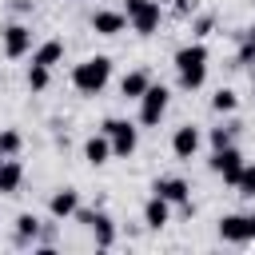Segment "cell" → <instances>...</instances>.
<instances>
[{"label": "cell", "mask_w": 255, "mask_h": 255, "mask_svg": "<svg viewBox=\"0 0 255 255\" xmlns=\"http://www.w3.org/2000/svg\"><path fill=\"white\" fill-rule=\"evenodd\" d=\"M207 64H211V48L203 40H187L171 56V68H175V80L183 92H199L207 84Z\"/></svg>", "instance_id": "obj_1"}, {"label": "cell", "mask_w": 255, "mask_h": 255, "mask_svg": "<svg viewBox=\"0 0 255 255\" xmlns=\"http://www.w3.org/2000/svg\"><path fill=\"white\" fill-rule=\"evenodd\" d=\"M72 88L80 92V96H100L108 84H112V56H88V60H80L76 68H72Z\"/></svg>", "instance_id": "obj_2"}, {"label": "cell", "mask_w": 255, "mask_h": 255, "mask_svg": "<svg viewBox=\"0 0 255 255\" xmlns=\"http://www.w3.org/2000/svg\"><path fill=\"white\" fill-rule=\"evenodd\" d=\"M100 131H104L108 143H112V159H131V155H135V147H139V124L120 120V116H108Z\"/></svg>", "instance_id": "obj_3"}, {"label": "cell", "mask_w": 255, "mask_h": 255, "mask_svg": "<svg viewBox=\"0 0 255 255\" xmlns=\"http://www.w3.org/2000/svg\"><path fill=\"white\" fill-rule=\"evenodd\" d=\"M120 12L128 16V28L135 36H155L159 24H163V4L159 0H124Z\"/></svg>", "instance_id": "obj_4"}, {"label": "cell", "mask_w": 255, "mask_h": 255, "mask_svg": "<svg viewBox=\"0 0 255 255\" xmlns=\"http://www.w3.org/2000/svg\"><path fill=\"white\" fill-rule=\"evenodd\" d=\"M76 223H84L88 231H92V239H96V247L100 251H112L116 247V219L104 211V207H76V215H72Z\"/></svg>", "instance_id": "obj_5"}, {"label": "cell", "mask_w": 255, "mask_h": 255, "mask_svg": "<svg viewBox=\"0 0 255 255\" xmlns=\"http://www.w3.org/2000/svg\"><path fill=\"white\" fill-rule=\"evenodd\" d=\"M139 104V116H135V124L139 128H159V120L167 116V104H171V88L167 84H147V92L135 100Z\"/></svg>", "instance_id": "obj_6"}, {"label": "cell", "mask_w": 255, "mask_h": 255, "mask_svg": "<svg viewBox=\"0 0 255 255\" xmlns=\"http://www.w3.org/2000/svg\"><path fill=\"white\" fill-rule=\"evenodd\" d=\"M32 48H36V40H32V28L24 20H8L0 28V52H4V60H24V56H32Z\"/></svg>", "instance_id": "obj_7"}, {"label": "cell", "mask_w": 255, "mask_h": 255, "mask_svg": "<svg viewBox=\"0 0 255 255\" xmlns=\"http://www.w3.org/2000/svg\"><path fill=\"white\" fill-rule=\"evenodd\" d=\"M243 163H247V159H243V151H239L235 143H227V147H215V151H211V159H207V167H211V171H215V175H219L227 187H235V179H239Z\"/></svg>", "instance_id": "obj_8"}, {"label": "cell", "mask_w": 255, "mask_h": 255, "mask_svg": "<svg viewBox=\"0 0 255 255\" xmlns=\"http://www.w3.org/2000/svg\"><path fill=\"white\" fill-rule=\"evenodd\" d=\"M151 191L163 195L171 207H183L187 215L195 211V207H191V183H187L183 175H155V179H151Z\"/></svg>", "instance_id": "obj_9"}, {"label": "cell", "mask_w": 255, "mask_h": 255, "mask_svg": "<svg viewBox=\"0 0 255 255\" xmlns=\"http://www.w3.org/2000/svg\"><path fill=\"white\" fill-rule=\"evenodd\" d=\"M199 147H203V128L199 124H179L175 131H171V155L175 159H195L199 155Z\"/></svg>", "instance_id": "obj_10"}, {"label": "cell", "mask_w": 255, "mask_h": 255, "mask_svg": "<svg viewBox=\"0 0 255 255\" xmlns=\"http://www.w3.org/2000/svg\"><path fill=\"white\" fill-rule=\"evenodd\" d=\"M88 28L96 32V36H120V32H128V16L120 12V8H96L92 12V20H88Z\"/></svg>", "instance_id": "obj_11"}, {"label": "cell", "mask_w": 255, "mask_h": 255, "mask_svg": "<svg viewBox=\"0 0 255 255\" xmlns=\"http://www.w3.org/2000/svg\"><path fill=\"white\" fill-rule=\"evenodd\" d=\"M76 207H80V191H76V187H56V191L48 195V215H52L56 223L72 219Z\"/></svg>", "instance_id": "obj_12"}, {"label": "cell", "mask_w": 255, "mask_h": 255, "mask_svg": "<svg viewBox=\"0 0 255 255\" xmlns=\"http://www.w3.org/2000/svg\"><path fill=\"white\" fill-rule=\"evenodd\" d=\"M139 215H143V227H147V231H163V227L171 223V203L151 191V195L143 199V211H139Z\"/></svg>", "instance_id": "obj_13"}, {"label": "cell", "mask_w": 255, "mask_h": 255, "mask_svg": "<svg viewBox=\"0 0 255 255\" xmlns=\"http://www.w3.org/2000/svg\"><path fill=\"white\" fill-rule=\"evenodd\" d=\"M219 239L223 243H231V247H243V243H251L247 239V215H239V211H227V215H219Z\"/></svg>", "instance_id": "obj_14"}, {"label": "cell", "mask_w": 255, "mask_h": 255, "mask_svg": "<svg viewBox=\"0 0 255 255\" xmlns=\"http://www.w3.org/2000/svg\"><path fill=\"white\" fill-rule=\"evenodd\" d=\"M40 215L36 211H20L16 215V231H12V247H36V239H40Z\"/></svg>", "instance_id": "obj_15"}, {"label": "cell", "mask_w": 255, "mask_h": 255, "mask_svg": "<svg viewBox=\"0 0 255 255\" xmlns=\"http://www.w3.org/2000/svg\"><path fill=\"white\" fill-rule=\"evenodd\" d=\"M84 163H92V167L112 163V143H108V135H104V131H92V135L84 139Z\"/></svg>", "instance_id": "obj_16"}, {"label": "cell", "mask_w": 255, "mask_h": 255, "mask_svg": "<svg viewBox=\"0 0 255 255\" xmlns=\"http://www.w3.org/2000/svg\"><path fill=\"white\" fill-rule=\"evenodd\" d=\"M147 84H151V72H147V68H131V72L120 80V100H131V104H135V100L147 92Z\"/></svg>", "instance_id": "obj_17"}, {"label": "cell", "mask_w": 255, "mask_h": 255, "mask_svg": "<svg viewBox=\"0 0 255 255\" xmlns=\"http://www.w3.org/2000/svg\"><path fill=\"white\" fill-rule=\"evenodd\" d=\"M20 187H24V163L16 155H8L0 163V195H16Z\"/></svg>", "instance_id": "obj_18"}, {"label": "cell", "mask_w": 255, "mask_h": 255, "mask_svg": "<svg viewBox=\"0 0 255 255\" xmlns=\"http://www.w3.org/2000/svg\"><path fill=\"white\" fill-rule=\"evenodd\" d=\"M32 64H40V68H56V64H64V40H40L36 48H32Z\"/></svg>", "instance_id": "obj_19"}, {"label": "cell", "mask_w": 255, "mask_h": 255, "mask_svg": "<svg viewBox=\"0 0 255 255\" xmlns=\"http://www.w3.org/2000/svg\"><path fill=\"white\" fill-rule=\"evenodd\" d=\"M211 112L235 116V112H239V92H235V88H215V92H211Z\"/></svg>", "instance_id": "obj_20"}, {"label": "cell", "mask_w": 255, "mask_h": 255, "mask_svg": "<svg viewBox=\"0 0 255 255\" xmlns=\"http://www.w3.org/2000/svg\"><path fill=\"white\" fill-rule=\"evenodd\" d=\"M235 131H239V120L215 124V128L207 131V143H211V151H215V147H227V143H235Z\"/></svg>", "instance_id": "obj_21"}, {"label": "cell", "mask_w": 255, "mask_h": 255, "mask_svg": "<svg viewBox=\"0 0 255 255\" xmlns=\"http://www.w3.org/2000/svg\"><path fill=\"white\" fill-rule=\"evenodd\" d=\"M0 151L4 155H20L24 151V135L16 128H0Z\"/></svg>", "instance_id": "obj_22"}, {"label": "cell", "mask_w": 255, "mask_h": 255, "mask_svg": "<svg viewBox=\"0 0 255 255\" xmlns=\"http://www.w3.org/2000/svg\"><path fill=\"white\" fill-rule=\"evenodd\" d=\"M235 195L255 199V163H243V171H239V179H235Z\"/></svg>", "instance_id": "obj_23"}, {"label": "cell", "mask_w": 255, "mask_h": 255, "mask_svg": "<svg viewBox=\"0 0 255 255\" xmlns=\"http://www.w3.org/2000/svg\"><path fill=\"white\" fill-rule=\"evenodd\" d=\"M24 80H28V88H32V92H44V88L52 84V68H40V64H28V76H24Z\"/></svg>", "instance_id": "obj_24"}, {"label": "cell", "mask_w": 255, "mask_h": 255, "mask_svg": "<svg viewBox=\"0 0 255 255\" xmlns=\"http://www.w3.org/2000/svg\"><path fill=\"white\" fill-rule=\"evenodd\" d=\"M215 32V16L203 12V16H191V40H207Z\"/></svg>", "instance_id": "obj_25"}, {"label": "cell", "mask_w": 255, "mask_h": 255, "mask_svg": "<svg viewBox=\"0 0 255 255\" xmlns=\"http://www.w3.org/2000/svg\"><path fill=\"white\" fill-rule=\"evenodd\" d=\"M255 64V44L251 40H243L239 44V52H235V68H251Z\"/></svg>", "instance_id": "obj_26"}, {"label": "cell", "mask_w": 255, "mask_h": 255, "mask_svg": "<svg viewBox=\"0 0 255 255\" xmlns=\"http://www.w3.org/2000/svg\"><path fill=\"white\" fill-rule=\"evenodd\" d=\"M32 8H36V0H8V12L12 16H28Z\"/></svg>", "instance_id": "obj_27"}, {"label": "cell", "mask_w": 255, "mask_h": 255, "mask_svg": "<svg viewBox=\"0 0 255 255\" xmlns=\"http://www.w3.org/2000/svg\"><path fill=\"white\" fill-rule=\"evenodd\" d=\"M167 4H171V8H175V12H179V16H191V12H195V4H199V0H167Z\"/></svg>", "instance_id": "obj_28"}, {"label": "cell", "mask_w": 255, "mask_h": 255, "mask_svg": "<svg viewBox=\"0 0 255 255\" xmlns=\"http://www.w3.org/2000/svg\"><path fill=\"white\" fill-rule=\"evenodd\" d=\"M247 239H255V211H247Z\"/></svg>", "instance_id": "obj_29"}, {"label": "cell", "mask_w": 255, "mask_h": 255, "mask_svg": "<svg viewBox=\"0 0 255 255\" xmlns=\"http://www.w3.org/2000/svg\"><path fill=\"white\" fill-rule=\"evenodd\" d=\"M243 40H251V44H255V24H251V28H243Z\"/></svg>", "instance_id": "obj_30"}, {"label": "cell", "mask_w": 255, "mask_h": 255, "mask_svg": "<svg viewBox=\"0 0 255 255\" xmlns=\"http://www.w3.org/2000/svg\"><path fill=\"white\" fill-rule=\"evenodd\" d=\"M251 100H255V84H251Z\"/></svg>", "instance_id": "obj_31"}, {"label": "cell", "mask_w": 255, "mask_h": 255, "mask_svg": "<svg viewBox=\"0 0 255 255\" xmlns=\"http://www.w3.org/2000/svg\"><path fill=\"white\" fill-rule=\"evenodd\" d=\"M4 159H8V155H4V151H0V163H4Z\"/></svg>", "instance_id": "obj_32"}]
</instances>
